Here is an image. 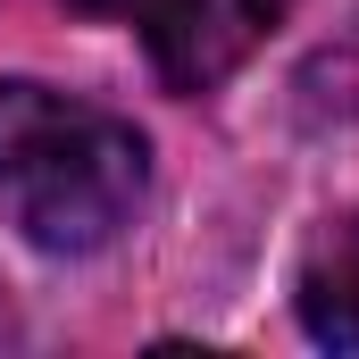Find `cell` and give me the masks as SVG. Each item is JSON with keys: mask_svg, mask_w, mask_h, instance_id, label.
Returning <instances> with one entry per match:
<instances>
[{"mask_svg": "<svg viewBox=\"0 0 359 359\" xmlns=\"http://www.w3.org/2000/svg\"><path fill=\"white\" fill-rule=\"evenodd\" d=\"M142 192H151V142L134 134V117L34 76L0 84V217L34 251L50 259L109 251L142 217Z\"/></svg>", "mask_w": 359, "mask_h": 359, "instance_id": "1", "label": "cell"}, {"mask_svg": "<svg viewBox=\"0 0 359 359\" xmlns=\"http://www.w3.org/2000/svg\"><path fill=\"white\" fill-rule=\"evenodd\" d=\"M76 8L84 17H109V25H134L142 50L159 59V76L176 92L226 84L292 17V0H76Z\"/></svg>", "mask_w": 359, "mask_h": 359, "instance_id": "2", "label": "cell"}, {"mask_svg": "<svg viewBox=\"0 0 359 359\" xmlns=\"http://www.w3.org/2000/svg\"><path fill=\"white\" fill-rule=\"evenodd\" d=\"M301 326L318 351H359V217H334L301 259Z\"/></svg>", "mask_w": 359, "mask_h": 359, "instance_id": "3", "label": "cell"}]
</instances>
